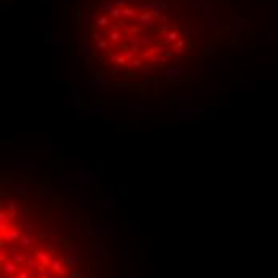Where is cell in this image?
Masks as SVG:
<instances>
[{
	"label": "cell",
	"mask_w": 278,
	"mask_h": 278,
	"mask_svg": "<svg viewBox=\"0 0 278 278\" xmlns=\"http://www.w3.org/2000/svg\"><path fill=\"white\" fill-rule=\"evenodd\" d=\"M160 8L141 0L110 3L91 24L94 51L120 69H149L163 64L178 50L179 35Z\"/></svg>",
	"instance_id": "obj_1"
}]
</instances>
